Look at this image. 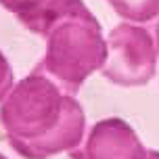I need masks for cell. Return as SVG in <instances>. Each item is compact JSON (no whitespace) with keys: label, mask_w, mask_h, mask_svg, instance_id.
Segmentation results:
<instances>
[{"label":"cell","mask_w":159,"mask_h":159,"mask_svg":"<svg viewBox=\"0 0 159 159\" xmlns=\"http://www.w3.org/2000/svg\"><path fill=\"white\" fill-rule=\"evenodd\" d=\"M8 144L21 157L44 159L78 147L84 111L40 71L21 80L0 109Z\"/></svg>","instance_id":"cell-1"},{"label":"cell","mask_w":159,"mask_h":159,"mask_svg":"<svg viewBox=\"0 0 159 159\" xmlns=\"http://www.w3.org/2000/svg\"><path fill=\"white\" fill-rule=\"evenodd\" d=\"M105 50L101 27L84 7L52 27L40 69L57 78L65 90L75 92L94 69L103 67Z\"/></svg>","instance_id":"cell-2"},{"label":"cell","mask_w":159,"mask_h":159,"mask_svg":"<svg viewBox=\"0 0 159 159\" xmlns=\"http://www.w3.org/2000/svg\"><path fill=\"white\" fill-rule=\"evenodd\" d=\"M103 73L119 86H140L155 71V50L144 30L117 25L109 38V59Z\"/></svg>","instance_id":"cell-3"},{"label":"cell","mask_w":159,"mask_h":159,"mask_svg":"<svg viewBox=\"0 0 159 159\" xmlns=\"http://www.w3.org/2000/svg\"><path fill=\"white\" fill-rule=\"evenodd\" d=\"M73 159H144V151L134 130L117 117L98 121L82 151H71Z\"/></svg>","instance_id":"cell-4"},{"label":"cell","mask_w":159,"mask_h":159,"mask_svg":"<svg viewBox=\"0 0 159 159\" xmlns=\"http://www.w3.org/2000/svg\"><path fill=\"white\" fill-rule=\"evenodd\" d=\"M0 4L38 36H48L59 21L84 8L82 0H0Z\"/></svg>","instance_id":"cell-5"},{"label":"cell","mask_w":159,"mask_h":159,"mask_svg":"<svg viewBox=\"0 0 159 159\" xmlns=\"http://www.w3.org/2000/svg\"><path fill=\"white\" fill-rule=\"evenodd\" d=\"M121 17L132 21H149L159 13V0H109Z\"/></svg>","instance_id":"cell-6"},{"label":"cell","mask_w":159,"mask_h":159,"mask_svg":"<svg viewBox=\"0 0 159 159\" xmlns=\"http://www.w3.org/2000/svg\"><path fill=\"white\" fill-rule=\"evenodd\" d=\"M11 84H13V71H11V67H8L7 59L0 52V101H2L4 94L11 90Z\"/></svg>","instance_id":"cell-7"},{"label":"cell","mask_w":159,"mask_h":159,"mask_svg":"<svg viewBox=\"0 0 159 159\" xmlns=\"http://www.w3.org/2000/svg\"><path fill=\"white\" fill-rule=\"evenodd\" d=\"M149 159H159V153H151V155H149Z\"/></svg>","instance_id":"cell-8"},{"label":"cell","mask_w":159,"mask_h":159,"mask_svg":"<svg viewBox=\"0 0 159 159\" xmlns=\"http://www.w3.org/2000/svg\"><path fill=\"white\" fill-rule=\"evenodd\" d=\"M0 159H4V157H2V155H0Z\"/></svg>","instance_id":"cell-9"}]
</instances>
